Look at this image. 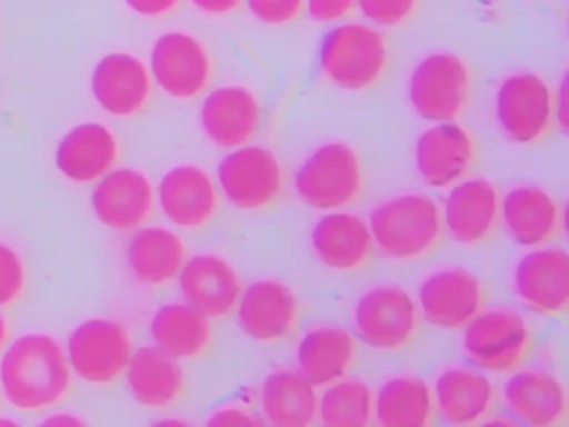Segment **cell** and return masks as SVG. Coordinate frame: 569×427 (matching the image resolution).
<instances>
[{
  "mask_svg": "<svg viewBox=\"0 0 569 427\" xmlns=\"http://www.w3.org/2000/svg\"><path fill=\"white\" fill-rule=\"evenodd\" d=\"M0 385L7 400L20 411H42L67 398L71 367L51 334L16 338L0 360Z\"/></svg>",
  "mask_w": 569,
  "mask_h": 427,
  "instance_id": "1",
  "label": "cell"
},
{
  "mask_svg": "<svg viewBox=\"0 0 569 427\" xmlns=\"http://www.w3.org/2000/svg\"><path fill=\"white\" fill-rule=\"evenodd\" d=\"M367 225L373 251L396 262L433 254L445 236L440 205L427 191H402L380 200L371 207Z\"/></svg>",
  "mask_w": 569,
  "mask_h": 427,
  "instance_id": "2",
  "label": "cell"
},
{
  "mask_svg": "<svg viewBox=\"0 0 569 427\" xmlns=\"http://www.w3.org/2000/svg\"><path fill=\"white\" fill-rule=\"evenodd\" d=\"M318 64L329 85L349 93L369 91L391 67V44L373 24L340 22L325 33Z\"/></svg>",
  "mask_w": 569,
  "mask_h": 427,
  "instance_id": "3",
  "label": "cell"
},
{
  "mask_svg": "<svg viewBox=\"0 0 569 427\" xmlns=\"http://www.w3.org/2000/svg\"><path fill=\"white\" fill-rule=\"evenodd\" d=\"M293 189L298 200L311 209H347L365 191L362 158L347 140H327L298 165Z\"/></svg>",
  "mask_w": 569,
  "mask_h": 427,
  "instance_id": "4",
  "label": "cell"
},
{
  "mask_svg": "<svg viewBox=\"0 0 569 427\" xmlns=\"http://www.w3.org/2000/svg\"><path fill=\"white\" fill-rule=\"evenodd\" d=\"M416 298L398 282H378L362 291L351 309V331L373 351L391 354L411 347L420 331Z\"/></svg>",
  "mask_w": 569,
  "mask_h": 427,
  "instance_id": "5",
  "label": "cell"
},
{
  "mask_svg": "<svg viewBox=\"0 0 569 427\" xmlns=\"http://www.w3.org/2000/svg\"><path fill=\"white\" fill-rule=\"evenodd\" d=\"M460 331V349L469 365L502 376L527 360L536 340L527 316L509 307H482Z\"/></svg>",
  "mask_w": 569,
  "mask_h": 427,
  "instance_id": "6",
  "label": "cell"
},
{
  "mask_svg": "<svg viewBox=\"0 0 569 427\" xmlns=\"http://www.w3.org/2000/svg\"><path fill=\"white\" fill-rule=\"evenodd\" d=\"M556 93L536 71L518 69L505 76L493 91V120L500 133L518 145L542 142L556 127Z\"/></svg>",
  "mask_w": 569,
  "mask_h": 427,
  "instance_id": "7",
  "label": "cell"
},
{
  "mask_svg": "<svg viewBox=\"0 0 569 427\" xmlns=\"http://www.w3.org/2000/svg\"><path fill=\"white\" fill-rule=\"evenodd\" d=\"M407 100L427 122L460 120L471 100V67L453 51H431L407 78Z\"/></svg>",
  "mask_w": 569,
  "mask_h": 427,
  "instance_id": "8",
  "label": "cell"
},
{
  "mask_svg": "<svg viewBox=\"0 0 569 427\" xmlns=\"http://www.w3.org/2000/svg\"><path fill=\"white\" fill-rule=\"evenodd\" d=\"M220 198L240 211H267L287 187L280 158L262 145H242L229 149L216 167Z\"/></svg>",
  "mask_w": 569,
  "mask_h": 427,
  "instance_id": "9",
  "label": "cell"
},
{
  "mask_svg": "<svg viewBox=\"0 0 569 427\" xmlns=\"http://www.w3.org/2000/svg\"><path fill=\"white\" fill-rule=\"evenodd\" d=\"M147 67L153 87L178 102L202 98L216 76L209 47L198 36L180 29L164 31L153 40Z\"/></svg>",
  "mask_w": 569,
  "mask_h": 427,
  "instance_id": "10",
  "label": "cell"
},
{
  "mask_svg": "<svg viewBox=\"0 0 569 427\" xmlns=\"http://www.w3.org/2000/svg\"><path fill=\"white\" fill-rule=\"evenodd\" d=\"M133 351L131 334L113 318H87L67 338L71 374L91 385L116 383Z\"/></svg>",
  "mask_w": 569,
  "mask_h": 427,
  "instance_id": "11",
  "label": "cell"
},
{
  "mask_svg": "<svg viewBox=\"0 0 569 427\" xmlns=\"http://www.w3.org/2000/svg\"><path fill=\"white\" fill-rule=\"evenodd\" d=\"M502 191L487 176H471L447 187L440 205L445 234L465 247L487 242L500 227Z\"/></svg>",
  "mask_w": 569,
  "mask_h": 427,
  "instance_id": "12",
  "label": "cell"
},
{
  "mask_svg": "<svg viewBox=\"0 0 569 427\" xmlns=\"http://www.w3.org/2000/svg\"><path fill=\"white\" fill-rule=\"evenodd\" d=\"M511 291L533 314L565 316L569 309V254L560 245L529 247L511 267Z\"/></svg>",
  "mask_w": 569,
  "mask_h": 427,
  "instance_id": "13",
  "label": "cell"
},
{
  "mask_svg": "<svg viewBox=\"0 0 569 427\" xmlns=\"http://www.w3.org/2000/svg\"><path fill=\"white\" fill-rule=\"evenodd\" d=\"M420 318L438 329H460L487 302L485 282L462 265L429 271L416 291Z\"/></svg>",
  "mask_w": 569,
  "mask_h": 427,
  "instance_id": "14",
  "label": "cell"
},
{
  "mask_svg": "<svg viewBox=\"0 0 569 427\" xmlns=\"http://www.w3.org/2000/svg\"><path fill=\"white\" fill-rule=\"evenodd\" d=\"M300 298L278 278H258L242 285L233 307L240 331L260 345H276L293 334L300 320Z\"/></svg>",
  "mask_w": 569,
  "mask_h": 427,
  "instance_id": "15",
  "label": "cell"
},
{
  "mask_svg": "<svg viewBox=\"0 0 569 427\" xmlns=\"http://www.w3.org/2000/svg\"><path fill=\"white\" fill-rule=\"evenodd\" d=\"M156 207L173 229L200 231L220 211L216 178L198 165H176L156 185Z\"/></svg>",
  "mask_w": 569,
  "mask_h": 427,
  "instance_id": "16",
  "label": "cell"
},
{
  "mask_svg": "<svg viewBox=\"0 0 569 427\" xmlns=\"http://www.w3.org/2000/svg\"><path fill=\"white\" fill-rule=\"evenodd\" d=\"M476 160L478 142L458 120L433 122L413 142V167L429 189H447L471 173Z\"/></svg>",
  "mask_w": 569,
  "mask_h": 427,
  "instance_id": "17",
  "label": "cell"
},
{
  "mask_svg": "<svg viewBox=\"0 0 569 427\" xmlns=\"http://www.w3.org/2000/svg\"><path fill=\"white\" fill-rule=\"evenodd\" d=\"M436 418L453 427L482 425L498 407L500 394L491 376L473 365H449L431 385Z\"/></svg>",
  "mask_w": 569,
  "mask_h": 427,
  "instance_id": "18",
  "label": "cell"
},
{
  "mask_svg": "<svg viewBox=\"0 0 569 427\" xmlns=\"http://www.w3.org/2000/svg\"><path fill=\"white\" fill-rule=\"evenodd\" d=\"M91 209L100 225L113 231H133L147 225L156 211V185L142 169L116 165L96 180Z\"/></svg>",
  "mask_w": 569,
  "mask_h": 427,
  "instance_id": "19",
  "label": "cell"
},
{
  "mask_svg": "<svg viewBox=\"0 0 569 427\" xmlns=\"http://www.w3.org/2000/svg\"><path fill=\"white\" fill-rule=\"evenodd\" d=\"M204 138L220 149H236L256 140L262 125V107L247 85L209 87L198 109Z\"/></svg>",
  "mask_w": 569,
  "mask_h": 427,
  "instance_id": "20",
  "label": "cell"
},
{
  "mask_svg": "<svg viewBox=\"0 0 569 427\" xmlns=\"http://www.w3.org/2000/svg\"><path fill=\"white\" fill-rule=\"evenodd\" d=\"M89 89L104 113L133 118L151 102L153 80L142 58L129 51H111L96 62Z\"/></svg>",
  "mask_w": 569,
  "mask_h": 427,
  "instance_id": "21",
  "label": "cell"
},
{
  "mask_svg": "<svg viewBox=\"0 0 569 427\" xmlns=\"http://www.w3.org/2000/svg\"><path fill=\"white\" fill-rule=\"evenodd\" d=\"M509 416L527 427H562L567 423V389L562 380L538 367H516L500 387Z\"/></svg>",
  "mask_w": 569,
  "mask_h": 427,
  "instance_id": "22",
  "label": "cell"
},
{
  "mask_svg": "<svg viewBox=\"0 0 569 427\" xmlns=\"http://www.w3.org/2000/svg\"><path fill=\"white\" fill-rule=\"evenodd\" d=\"M176 282L182 300L207 314L211 320L229 318L242 289V280L233 262L216 251L187 256Z\"/></svg>",
  "mask_w": 569,
  "mask_h": 427,
  "instance_id": "23",
  "label": "cell"
},
{
  "mask_svg": "<svg viewBox=\"0 0 569 427\" xmlns=\"http://www.w3.org/2000/svg\"><path fill=\"white\" fill-rule=\"evenodd\" d=\"M309 242L318 262L336 274L362 271L373 256L367 220L347 209L325 211L313 222Z\"/></svg>",
  "mask_w": 569,
  "mask_h": 427,
  "instance_id": "24",
  "label": "cell"
},
{
  "mask_svg": "<svg viewBox=\"0 0 569 427\" xmlns=\"http://www.w3.org/2000/svg\"><path fill=\"white\" fill-rule=\"evenodd\" d=\"M500 227L520 247L553 242L562 229L560 200L545 187L516 185L500 198Z\"/></svg>",
  "mask_w": 569,
  "mask_h": 427,
  "instance_id": "25",
  "label": "cell"
},
{
  "mask_svg": "<svg viewBox=\"0 0 569 427\" xmlns=\"http://www.w3.org/2000/svg\"><path fill=\"white\" fill-rule=\"evenodd\" d=\"M120 140L102 122L89 120L71 127L56 147L58 171L78 185L96 182L120 160Z\"/></svg>",
  "mask_w": 569,
  "mask_h": 427,
  "instance_id": "26",
  "label": "cell"
},
{
  "mask_svg": "<svg viewBox=\"0 0 569 427\" xmlns=\"http://www.w3.org/2000/svg\"><path fill=\"white\" fill-rule=\"evenodd\" d=\"M122 376L131 398L149 409H169L178 405L187 389L182 360L164 354L156 345L133 349Z\"/></svg>",
  "mask_w": 569,
  "mask_h": 427,
  "instance_id": "27",
  "label": "cell"
},
{
  "mask_svg": "<svg viewBox=\"0 0 569 427\" xmlns=\"http://www.w3.org/2000/svg\"><path fill=\"white\" fill-rule=\"evenodd\" d=\"M187 256L184 238L164 225H142L133 229L124 249L129 274L136 282L151 289L171 285Z\"/></svg>",
  "mask_w": 569,
  "mask_h": 427,
  "instance_id": "28",
  "label": "cell"
},
{
  "mask_svg": "<svg viewBox=\"0 0 569 427\" xmlns=\"http://www.w3.org/2000/svg\"><path fill=\"white\" fill-rule=\"evenodd\" d=\"M358 356V338L340 325H313L296 342V369L316 387L351 374Z\"/></svg>",
  "mask_w": 569,
  "mask_h": 427,
  "instance_id": "29",
  "label": "cell"
},
{
  "mask_svg": "<svg viewBox=\"0 0 569 427\" xmlns=\"http://www.w3.org/2000/svg\"><path fill=\"white\" fill-rule=\"evenodd\" d=\"M151 345L178 360H198L213 345V320L184 300L160 305L149 320Z\"/></svg>",
  "mask_w": 569,
  "mask_h": 427,
  "instance_id": "30",
  "label": "cell"
},
{
  "mask_svg": "<svg viewBox=\"0 0 569 427\" xmlns=\"http://www.w3.org/2000/svg\"><path fill=\"white\" fill-rule=\"evenodd\" d=\"M262 423L273 427H309L316 423L318 391L298 369L280 367L264 376L258 389Z\"/></svg>",
  "mask_w": 569,
  "mask_h": 427,
  "instance_id": "31",
  "label": "cell"
},
{
  "mask_svg": "<svg viewBox=\"0 0 569 427\" xmlns=\"http://www.w3.org/2000/svg\"><path fill=\"white\" fill-rule=\"evenodd\" d=\"M433 420L431 385L416 374L391 376L373 391V423L380 427H429Z\"/></svg>",
  "mask_w": 569,
  "mask_h": 427,
  "instance_id": "32",
  "label": "cell"
},
{
  "mask_svg": "<svg viewBox=\"0 0 569 427\" xmlns=\"http://www.w3.org/2000/svg\"><path fill=\"white\" fill-rule=\"evenodd\" d=\"M316 420L325 427H367L373 423V389L353 376L322 387Z\"/></svg>",
  "mask_w": 569,
  "mask_h": 427,
  "instance_id": "33",
  "label": "cell"
},
{
  "mask_svg": "<svg viewBox=\"0 0 569 427\" xmlns=\"http://www.w3.org/2000/svg\"><path fill=\"white\" fill-rule=\"evenodd\" d=\"M420 7V0H356V9L369 24L391 29L409 22Z\"/></svg>",
  "mask_w": 569,
  "mask_h": 427,
  "instance_id": "34",
  "label": "cell"
},
{
  "mask_svg": "<svg viewBox=\"0 0 569 427\" xmlns=\"http://www.w3.org/2000/svg\"><path fill=\"white\" fill-rule=\"evenodd\" d=\"M242 4L267 27L291 24L305 13V0H242Z\"/></svg>",
  "mask_w": 569,
  "mask_h": 427,
  "instance_id": "35",
  "label": "cell"
},
{
  "mask_svg": "<svg viewBox=\"0 0 569 427\" xmlns=\"http://www.w3.org/2000/svg\"><path fill=\"white\" fill-rule=\"evenodd\" d=\"M24 289L22 258L4 242H0V307L11 305Z\"/></svg>",
  "mask_w": 569,
  "mask_h": 427,
  "instance_id": "36",
  "label": "cell"
},
{
  "mask_svg": "<svg viewBox=\"0 0 569 427\" xmlns=\"http://www.w3.org/2000/svg\"><path fill=\"white\" fill-rule=\"evenodd\" d=\"M305 11L313 22H340L356 11V0H305Z\"/></svg>",
  "mask_w": 569,
  "mask_h": 427,
  "instance_id": "37",
  "label": "cell"
},
{
  "mask_svg": "<svg viewBox=\"0 0 569 427\" xmlns=\"http://www.w3.org/2000/svg\"><path fill=\"white\" fill-rule=\"evenodd\" d=\"M207 425H262V418L242 403H229L211 411Z\"/></svg>",
  "mask_w": 569,
  "mask_h": 427,
  "instance_id": "38",
  "label": "cell"
},
{
  "mask_svg": "<svg viewBox=\"0 0 569 427\" xmlns=\"http://www.w3.org/2000/svg\"><path fill=\"white\" fill-rule=\"evenodd\" d=\"M124 4L133 13L156 20V18H164V16L173 13L182 4V0H124Z\"/></svg>",
  "mask_w": 569,
  "mask_h": 427,
  "instance_id": "39",
  "label": "cell"
},
{
  "mask_svg": "<svg viewBox=\"0 0 569 427\" xmlns=\"http://www.w3.org/2000/svg\"><path fill=\"white\" fill-rule=\"evenodd\" d=\"M193 9H198L204 16H227L236 11L242 0H189Z\"/></svg>",
  "mask_w": 569,
  "mask_h": 427,
  "instance_id": "40",
  "label": "cell"
},
{
  "mask_svg": "<svg viewBox=\"0 0 569 427\" xmlns=\"http://www.w3.org/2000/svg\"><path fill=\"white\" fill-rule=\"evenodd\" d=\"M556 93V100H553V113H556V125L567 131L569 129V120H567V76L560 78V85L558 89H553Z\"/></svg>",
  "mask_w": 569,
  "mask_h": 427,
  "instance_id": "41",
  "label": "cell"
},
{
  "mask_svg": "<svg viewBox=\"0 0 569 427\" xmlns=\"http://www.w3.org/2000/svg\"><path fill=\"white\" fill-rule=\"evenodd\" d=\"M42 425H87V420H82L80 416H69V414H58V416H49L42 420Z\"/></svg>",
  "mask_w": 569,
  "mask_h": 427,
  "instance_id": "42",
  "label": "cell"
},
{
  "mask_svg": "<svg viewBox=\"0 0 569 427\" xmlns=\"http://www.w3.org/2000/svg\"><path fill=\"white\" fill-rule=\"evenodd\" d=\"M7 322H4V318L0 316V349H2V345H4V340H7Z\"/></svg>",
  "mask_w": 569,
  "mask_h": 427,
  "instance_id": "43",
  "label": "cell"
},
{
  "mask_svg": "<svg viewBox=\"0 0 569 427\" xmlns=\"http://www.w3.org/2000/svg\"><path fill=\"white\" fill-rule=\"evenodd\" d=\"M158 423H160V425H164V423H171V425H187V420H182V418H160Z\"/></svg>",
  "mask_w": 569,
  "mask_h": 427,
  "instance_id": "44",
  "label": "cell"
},
{
  "mask_svg": "<svg viewBox=\"0 0 569 427\" xmlns=\"http://www.w3.org/2000/svg\"><path fill=\"white\" fill-rule=\"evenodd\" d=\"M0 425H9V427H11V425H16V423H13V420H0Z\"/></svg>",
  "mask_w": 569,
  "mask_h": 427,
  "instance_id": "45",
  "label": "cell"
}]
</instances>
